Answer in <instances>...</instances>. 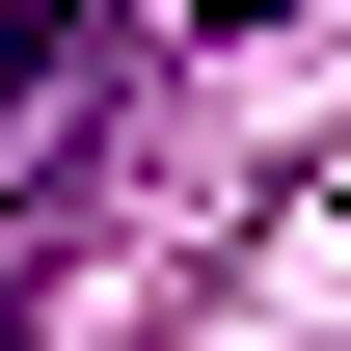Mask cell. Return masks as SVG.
I'll list each match as a JSON object with an SVG mask.
<instances>
[{"instance_id": "1", "label": "cell", "mask_w": 351, "mask_h": 351, "mask_svg": "<svg viewBox=\"0 0 351 351\" xmlns=\"http://www.w3.org/2000/svg\"><path fill=\"white\" fill-rule=\"evenodd\" d=\"M54 270H82V189H0V351L54 324Z\"/></svg>"}, {"instance_id": "2", "label": "cell", "mask_w": 351, "mask_h": 351, "mask_svg": "<svg viewBox=\"0 0 351 351\" xmlns=\"http://www.w3.org/2000/svg\"><path fill=\"white\" fill-rule=\"evenodd\" d=\"M54 54H82V27H54V0H0V108H54Z\"/></svg>"}, {"instance_id": "3", "label": "cell", "mask_w": 351, "mask_h": 351, "mask_svg": "<svg viewBox=\"0 0 351 351\" xmlns=\"http://www.w3.org/2000/svg\"><path fill=\"white\" fill-rule=\"evenodd\" d=\"M162 27H270V0H162Z\"/></svg>"}]
</instances>
